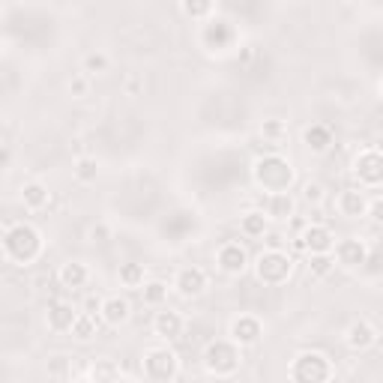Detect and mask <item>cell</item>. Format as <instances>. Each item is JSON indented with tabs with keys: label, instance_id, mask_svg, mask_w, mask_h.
Listing matches in <instances>:
<instances>
[{
	"label": "cell",
	"instance_id": "cell-1",
	"mask_svg": "<svg viewBox=\"0 0 383 383\" xmlns=\"http://www.w3.org/2000/svg\"><path fill=\"white\" fill-rule=\"evenodd\" d=\"M6 252L15 257V261H30L33 255L39 252V234L27 228V224H18L6 234Z\"/></svg>",
	"mask_w": 383,
	"mask_h": 383
},
{
	"label": "cell",
	"instance_id": "cell-2",
	"mask_svg": "<svg viewBox=\"0 0 383 383\" xmlns=\"http://www.w3.org/2000/svg\"><path fill=\"white\" fill-rule=\"evenodd\" d=\"M290 177H294L290 165L281 162L278 156H269V159H264L261 165H257V180H261L267 189H273V192H281V189H285V186L290 183Z\"/></svg>",
	"mask_w": 383,
	"mask_h": 383
},
{
	"label": "cell",
	"instance_id": "cell-3",
	"mask_svg": "<svg viewBox=\"0 0 383 383\" xmlns=\"http://www.w3.org/2000/svg\"><path fill=\"white\" fill-rule=\"evenodd\" d=\"M257 276H261V281H267V285H278V281H285L290 276V261L281 252H267L261 255V261H257Z\"/></svg>",
	"mask_w": 383,
	"mask_h": 383
},
{
	"label": "cell",
	"instance_id": "cell-4",
	"mask_svg": "<svg viewBox=\"0 0 383 383\" xmlns=\"http://www.w3.org/2000/svg\"><path fill=\"white\" fill-rule=\"evenodd\" d=\"M174 359H177V356H174L171 351H153V354L147 356V363H144V368H147V375H150L153 380L165 383V380L174 377V368H177Z\"/></svg>",
	"mask_w": 383,
	"mask_h": 383
},
{
	"label": "cell",
	"instance_id": "cell-5",
	"mask_svg": "<svg viewBox=\"0 0 383 383\" xmlns=\"http://www.w3.org/2000/svg\"><path fill=\"white\" fill-rule=\"evenodd\" d=\"M297 368H309V375L294 377L297 383H326V377H330V363H326L321 354H306V356H300Z\"/></svg>",
	"mask_w": 383,
	"mask_h": 383
},
{
	"label": "cell",
	"instance_id": "cell-6",
	"mask_svg": "<svg viewBox=\"0 0 383 383\" xmlns=\"http://www.w3.org/2000/svg\"><path fill=\"white\" fill-rule=\"evenodd\" d=\"M207 288V273L201 267H186V269H180V276H177V290L183 297H198L201 290Z\"/></svg>",
	"mask_w": 383,
	"mask_h": 383
},
{
	"label": "cell",
	"instance_id": "cell-7",
	"mask_svg": "<svg viewBox=\"0 0 383 383\" xmlns=\"http://www.w3.org/2000/svg\"><path fill=\"white\" fill-rule=\"evenodd\" d=\"M302 243L311 249V255H330L332 252V234L323 228V224H311V228H306V234H302Z\"/></svg>",
	"mask_w": 383,
	"mask_h": 383
},
{
	"label": "cell",
	"instance_id": "cell-8",
	"mask_svg": "<svg viewBox=\"0 0 383 383\" xmlns=\"http://www.w3.org/2000/svg\"><path fill=\"white\" fill-rule=\"evenodd\" d=\"M219 267L224 273H243L246 269V252L240 243H224L219 249Z\"/></svg>",
	"mask_w": 383,
	"mask_h": 383
},
{
	"label": "cell",
	"instance_id": "cell-9",
	"mask_svg": "<svg viewBox=\"0 0 383 383\" xmlns=\"http://www.w3.org/2000/svg\"><path fill=\"white\" fill-rule=\"evenodd\" d=\"M332 249H335L339 264H344V267H356V264L365 261V249H363V243L359 240H344L339 246H332Z\"/></svg>",
	"mask_w": 383,
	"mask_h": 383
},
{
	"label": "cell",
	"instance_id": "cell-10",
	"mask_svg": "<svg viewBox=\"0 0 383 383\" xmlns=\"http://www.w3.org/2000/svg\"><path fill=\"white\" fill-rule=\"evenodd\" d=\"M335 207L342 210V216L354 219V216H363V210H365V201H363V195H359V192L347 189V192H342V195L335 198Z\"/></svg>",
	"mask_w": 383,
	"mask_h": 383
},
{
	"label": "cell",
	"instance_id": "cell-11",
	"mask_svg": "<svg viewBox=\"0 0 383 383\" xmlns=\"http://www.w3.org/2000/svg\"><path fill=\"white\" fill-rule=\"evenodd\" d=\"M234 339L240 342V344H255L257 342V335H261V323H257L255 318H240L234 323Z\"/></svg>",
	"mask_w": 383,
	"mask_h": 383
},
{
	"label": "cell",
	"instance_id": "cell-12",
	"mask_svg": "<svg viewBox=\"0 0 383 383\" xmlns=\"http://www.w3.org/2000/svg\"><path fill=\"white\" fill-rule=\"evenodd\" d=\"M102 318L111 323V326H117L129 318V302L126 300H120V297H111L102 302Z\"/></svg>",
	"mask_w": 383,
	"mask_h": 383
},
{
	"label": "cell",
	"instance_id": "cell-13",
	"mask_svg": "<svg viewBox=\"0 0 383 383\" xmlns=\"http://www.w3.org/2000/svg\"><path fill=\"white\" fill-rule=\"evenodd\" d=\"M294 213V201H290L288 192H273L267 201V216H276V219H288Z\"/></svg>",
	"mask_w": 383,
	"mask_h": 383
},
{
	"label": "cell",
	"instance_id": "cell-14",
	"mask_svg": "<svg viewBox=\"0 0 383 383\" xmlns=\"http://www.w3.org/2000/svg\"><path fill=\"white\" fill-rule=\"evenodd\" d=\"M183 330V318H180L177 311H159L156 314V332L159 335H168V339H174Z\"/></svg>",
	"mask_w": 383,
	"mask_h": 383
},
{
	"label": "cell",
	"instance_id": "cell-15",
	"mask_svg": "<svg viewBox=\"0 0 383 383\" xmlns=\"http://www.w3.org/2000/svg\"><path fill=\"white\" fill-rule=\"evenodd\" d=\"M78 314L66 306V302H58L51 311H48V323L54 326V330H72V323H75Z\"/></svg>",
	"mask_w": 383,
	"mask_h": 383
},
{
	"label": "cell",
	"instance_id": "cell-16",
	"mask_svg": "<svg viewBox=\"0 0 383 383\" xmlns=\"http://www.w3.org/2000/svg\"><path fill=\"white\" fill-rule=\"evenodd\" d=\"M60 281H63V288H81L87 281V267L84 264H66L60 269Z\"/></svg>",
	"mask_w": 383,
	"mask_h": 383
},
{
	"label": "cell",
	"instance_id": "cell-17",
	"mask_svg": "<svg viewBox=\"0 0 383 383\" xmlns=\"http://www.w3.org/2000/svg\"><path fill=\"white\" fill-rule=\"evenodd\" d=\"M371 342H375V330L368 323H354L347 330V344L351 347H368Z\"/></svg>",
	"mask_w": 383,
	"mask_h": 383
},
{
	"label": "cell",
	"instance_id": "cell-18",
	"mask_svg": "<svg viewBox=\"0 0 383 383\" xmlns=\"http://www.w3.org/2000/svg\"><path fill=\"white\" fill-rule=\"evenodd\" d=\"M72 335H75V339H81V342L93 339V335H96V318H93V314H78L75 323H72Z\"/></svg>",
	"mask_w": 383,
	"mask_h": 383
},
{
	"label": "cell",
	"instance_id": "cell-19",
	"mask_svg": "<svg viewBox=\"0 0 383 383\" xmlns=\"http://www.w3.org/2000/svg\"><path fill=\"white\" fill-rule=\"evenodd\" d=\"M264 231H267V216H264V213H246V216H243V234L264 236Z\"/></svg>",
	"mask_w": 383,
	"mask_h": 383
},
{
	"label": "cell",
	"instance_id": "cell-20",
	"mask_svg": "<svg viewBox=\"0 0 383 383\" xmlns=\"http://www.w3.org/2000/svg\"><path fill=\"white\" fill-rule=\"evenodd\" d=\"M25 204H27L30 210H39L42 204H48V192H45V186H39V183L27 186V189H25Z\"/></svg>",
	"mask_w": 383,
	"mask_h": 383
},
{
	"label": "cell",
	"instance_id": "cell-21",
	"mask_svg": "<svg viewBox=\"0 0 383 383\" xmlns=\"http://www.w3.org/2000/svg\"><path fill=\"white\" fill-rule=\"evenodd\" d=\"M120 281L123 285H129V288H138L144 281V267L141 264H126L120 269Z\"/></svg>",
	"mask_w": 383,
	"mask_h": 383
},
{
	"label": "cell",
	"instance_id": "cell-22",
	"mask_svg": "<svg viewBox=\"0 0 383 383\" xmlns=\"http://www.w3.org/2000/svg\"><path fill=\"white\" fill-rule=\"evenodd\" d=\"M306 141H309V147L323 150L326 144H330V129H326V126H311V129L306 132Z\"/></svg>",
	"mask_w": 383,
	"mask_h": 383
},
{
	"label": "cell",
	"instance_id": "cell-23",
	"mask_svg": "<svg viewBox=\"0 0 383 383\" xmlns=\"http://www.w3.org/2000/svg\"><path fill=\"white\" fill-rule=\"evenodd\" d=\"M363 174H365V180H368V183H377V180H380V171H377V165H380V156L377 153H365L363 156Z\"/></svg>",
	"mask_w": 383,
	"mask_h": 383
},
{
	"label": "cell",
	"instance_id": "cell-24",
	"mask_svg": "<svg viewBox=\"0 0 383 383\" xmlns=\"http://www.w3.org/2000/svg\"><path fill=\"white\" fill-rule=\"evenodd\" d=\"M165 294H168V288L162 285V281H153V285L144 288V300H147V302H162Z\"/></svg>",
	"mask_w": 383,
	"mask_h": 383
},
{
	"label": "cell",
	"instance_id": "cell-25",
	"mask_svg": "<svg viewBox=\"0 0 383 383\" xmlns=\"http://www.w3.org/2000/svg\"><path fill=\"white\" fill-rule=\"evenodd\" d=\"M330 267H332V257H330V255H311V269H314L318 276L330 273Z\"/></svg>",
	"mask_w": 383,
	"mask_h": 383
},
{
	"label": "cell",
	"instance_id": "cell-26",
	"mask_svg": "<svg viewBox=\"0 0 383 383\" xmlns=\"http://www.w3.org/2000/svg\"><path fill=\"white\" fill-rule=\"evenodd\" d=\"M321 183H309L306 186V201H321Z\"/></svg>",
	"mask_w": 383,
	"mask_h": 383
},
{
	"label": "cell",
	"instance_id": "cell-27",
	"mask_svg": "<svg viewBox=\"0 0 383 383\" xmlns=\"http://www.w3.org/2000/svg\"><path fill=\"white\" fill-rule=\"evenodd\" d=\"M102 66H105L102 54H90V58H87V69H102Z\"/></svg>",
	"mask_w": 383,
	"mask_h": 383
},
{
	"label": "cell",
	"instance_id": "cell-28",
	"mask_svg": "<svg viewBox=\"0 0 383 383\" xmlns=\"http://www.w3.org/2000/svg\"><path fill=\"white\" fill-rule=\"evenodd\" d=\"M207 4H201V6H192V4H186V13H207Z\"/></svg>",
	"mask_w": 383,
	"mask_h": 383
}]
</instances>
